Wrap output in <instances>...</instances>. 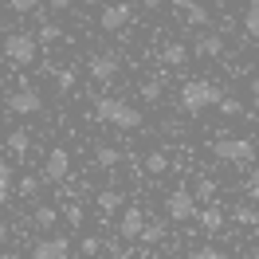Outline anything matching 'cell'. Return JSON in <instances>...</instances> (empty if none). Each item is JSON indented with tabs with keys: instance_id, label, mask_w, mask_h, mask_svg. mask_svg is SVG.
<instances>
[{
	"instance_id": "12",
	"label": "cell",
	"mask_w": 259,
	"mask_h": 259,
	"mask_svg": "<svg viewBox=\"0 0 259 259\" xmlns=\"http://www.w3.org/2000/svg\"><path fill=\"white\" fill-rule=\"evenodd\" d=\"M173 8L185 16V24H189V28H208V24H212L208 8H204L200 0H173Z\"/></svg>"
},
{
	"instance_id": "33",
	"label": "cell",
	"mask_w": 259,
	"mask_h": 259,
	"mask_svg": "<svg viewBox=\"0 0 259 259\" xmlns=\"http://www.w3.org/2000/svg\"><path fill=\"white\" fill-rule=\"evenodd\" d=\"M0 189H12V165L0 157Z\"/></svg>"
},
{
	"instance_id": "31",
	"label": "cell",
	"mask_w": 259,
	"mask_h": 259,
	"mask_svg": "<svg viewBox=\"0 0 259 259\" xmlns=\"http://www.w3.org/2000/svg\"><path fill=\"white\" fill-rule=\"evenodd\" d=\"M161 232H165V224H146V232H142V243H157V240H161Z\"/></svg>"
},
{
	"instance_id": "3",
	"label": "cell",
	"mask_w": 259,
	"mask_h": 259,
	"mask_svg": "<svg viewBox=\"0 0 259 259\" xmlns=\"http://www.w3.org/2000/svg\"><path fill=\"white\" fill-rule=\"evenodd\" d=\"M212 157L220 165H236V169H247V165L255 161V146L247 142V138H220L216 146H212Z\"/></svg>"
},
{
	"instance_id": "6",
	"label": "cell",
	"mask_w": 259,
	"mask_h": 259,
	"mask_svg": "<svg viewBox=\"0 0 259 259\" xmlns=\"http://www.w3.org/2000/svg\"><path fill=\"white\" fill-rule=\"evenodd\" d=\"M67 177H71V153H67L63 146L48 149V157H44V177H39V181H48V185H63Z\"/></svg>"
},
{
	"instance_id": "38",
	"label": "cell",
	"mask_w": 259,
	"mask_h": 259,
	"mask_svg": "<svg viewBox=\"0 0 259 259\" xmlns=\"http://www.w3.org/2000/svg\"><path fill=\"white\" fill-rule=\"evenodd\" d=\"M251 98H255V102H259V75H255V79H251Z\"/></svg>"
},
{
	"instance_id": "22",
	"label": "cell",
	"mask_w": 259,
	"mask_h": 259,
	"mask_svg": "<svg viewBox=\"0 0 259 259\" xmlns=\"http://www.w3.org/2000/svg\"><path fill=\"white\" fill-rule=\"evenodd\" d=\"M185 259H232V255H228L224 247H212V243H204V247H193Z\"/></svg>"
},
{
	"instance_id": "16",
	"label": "cell",
	"mask_w": 259,
	"mask_h": 259,
	"mask_svg": "<svg viewBox=\"0 0 259 259\" xmlns=\"http://www.w3.org/2000/svg\"><path fill=\"white\" fill-rule=\"evenodd\" d=\"M169 165H173V157H169L165 149H153V153H146V173H169Z\"/></svg>"
},
{
	"instance_id": "4",
	"label": "cell",
	"mask_w": 259,
	"mask_h": 259,
	"mask_svg": "<svg viewBox=\"0 0 259 259\" xmlns=\"http://www.w3.org/2000/svg\"><path fill=\"white\" fill-rule=\"evenodd\" d=\"M35 35L32 32H12L8 39H4V59L12 67H32L35 63Z\"/></svg>"
},
{
	"instance_id": "34",
	"label": "cell",
	"mask_w": 259,
	"mask_h": 259,
	"mask_svg": "<svg viewBox=\"0 0 259 259\" xmlns=\"http://www.w3.org/2000/svg\"><path fill=\"white\" fill-rule=\"evenodd\" d=\"M98 247H102V240H98V236H87V240H82V255H95Z\"/></svg>"
},
{
	"instance_id": "17",
	"label": "cell",
	"mask_w": 259,
	"mask_h": 259,
	"mask_svg": "<svg viewBox=\"0 0 259 259\" xmlns=\"http://www.w3.org/2000/svg\"><path fill=\"white\" fill-rule=\"evenodd\" d=\"M243 32H247V39L259 44V0H251L247 12H243Z\"/></svg>"
},
{
	"instance_id": "9",
	"label": "cell",
	"mask_w": 259,
	"mask_h": 259,
	"mask_svg": "<svg viewBox=\"0 0 259 259\" xmlns=\"http://www.w3.org/2000/svg\"><path fill=\"white\" fill-rule=\"evenodd\" d=\"M130 20H134V4H130V0H118V4H106V8H102L98 24H102L106 32H118V28H126Z\"/></svg>"
},
{
	"instance_id": "30",
	"label": "cell",
	"mask_w": 259,
	"mask_h": 259,
	"mask_svg": "<svg viewBox=\"0 0 259 259\" xmlns=\"http://www.w3.org/2000/svg\"><path fill=\"white\" fill-rule=\"evenodd\" d=\"M8 8L24 16V12H35V8H39V0H8Z\"/></svg>"
},
{
	"instance_id": "25",
	"label": "cell",
	"mask_w": 259,
	"mask_h": 259,
	"mask_svg": "<svg viewBox=\"0 0 259 259\" xmlns=\"http://www.w3.org/2000/svg\"><path fill=\"white\" fill-rule=\"evenodd\" d=\"M216 106H220V114H224V118H236V114H243V102H240V98H232V95H224Z\"/></svg>"
},
{
	"instance_id": "36",
	"label": "cell",
	"mask_w": 259,
	"mask_h": 259,
	"mask_svg": "<svg viewBox=\"0 0 259 259\" xmlns=\"http://www.w3.org/2000/svg\"><path fill=\"white\" fill-rule=\"evenodd\" d=\"M71 4H75V0H48V8H51V12H67Z\"/></svg>"
},
{
	"instance_id": "15",
	"label": "cell",
	"mask_w": 259,
	"mask_h": 259,
	"mask_svg": "<svg viewBox=\"0 0 259 259\" xmlns=\"http://www.w3.org/2000/svg\"><path fill=\"white\" fill-rule=\"evenodd\" d=\"M185 59H189V48H185V44H165V51H161L165 67H185Z\"/></svg>"
},
{
	"instance_id": "1",
	"label": "cell",
	"mask_w": 259,
	"mask_h": 259,
	"mask_svg": "<svg viewBox=\"0 0 259 259\" xmlns=\"http://www.w3.org/2000/svg\"><path fill=\"white\" fill-rule=\"evenodd\" d=\"M220 98H224V91H220L212 79H189L181 87V110L196 118V114H204L208 106H216Z\"/></svg>"
},
{
	"instance_id": "35",
	"label": "cell",
	"mask_w": 259,
	"mask_h": 259,
	"mask_svg": "<svg viewBox=\"0 0 259 259\" xmlns=\"http://www.w3.org/2000/svg\"><path fill=\"white\" fill-rule=\"evenodd\" d=\"M75 87V71H59V91H71Z\"/></svg>"
},
{
	"instance_id": "40",
	"label": "cell",
	"mask_w": 259,
	"mask_h": 259,
	"mask_svg": "<svg viewBox=\"0 0 259 259\" xmlns=\"http://www.w3.org/2000/svg\"><path fill=\"white\" fill-rule=\"evenodd\" d=\"M4 236H8V228H4V224H0V240H4Z\"/></svg>"
},
{
	"instance_id": "27",
	"label": "cell",
	"mask_w": 259,
	"mask_h": 259,
	"mask_svg": "<svg viewBox=\"0 0 259 259\" xmlns=\"http://www.w3.org/2000/svg\"><path fill=\"white\" fill-rule=\"evenodd\" d=\"M243 193L259 204V165H251V173H247V181H243Z\"/></svg>"
},
{
	"instance_id": "39",
	"label": "cell",
	"mask_w": 259,
	"mask_h": 259,
	"mask_svg": "<svg viewBox=\"0 0 259 259\" xmlns=\"http://www.w3.org/2000/svg\"><path fill=\"white\" fill-rule=\"evenodd\" d=\"M8 196H12V189H0V204H8Z\"/></svg>"
},
{
	"instance_id": "19",
	"label": "cell",
	"mask_w": 259,
	"mask_h": 259,
	"mask_svg": "<svg viewBox=\"0 0 259 259\" xmlns=\"http://www.w3.org/2000/svg\"><path fill=\"white\" fill-rule=\"evenodd\" d=\"M8 149H12L16 157H24V153L32 149V134H28V130H12V134H8Z\"/></svg>"
},
{
	"instance_id": "7",
	"label": "cell",
	"mask_w": 259,
	"mask_h": 259,
	"mask_svg": "<svg viewBox=\"0 0 259 259\" xmlns=\"http://www.w3.org/2000/svg\"><path fill=\"white\" fill-rule=\"evenodd\" d=\"M118 71H122V63H118L114 51H95V55L87 59V75H91L95 82H114Z\"/></svg>"
},
{
	"instance_id": "11",
	"label": "cell",
	"mask_w": 259,
	"mask_h": 259,
	"mask_svg": "<svg viewBox=\"0 0 259 259\" xmlns=\"http://www.w3.org/2000/svg\"><path fill=\"white\" fill-rule=\"evenodd\" d=\"M71 255V240L67 236H48L32 247V259H67Z\"/></svg>"
},
{
	"instance_id": "10",
	"label": "cell",
	"mask_w": 259,
	"mask_h": 259,
	"mask_svg": "<svg viewBox=\"0 0 259 259\" xmlns=\"http://www.w3.org/2000/svg\"><path fill=\"white\" fill-rule=\"evenodd\" d=\"M142 232H146V212L142 208H122V216H118V236H122V240H142Z\"/></svg>"
},
{
	"instance_id": "23",
	"label": "cell",
	"mask_w": 259,
	"mask_h": 259,
	"mask_svg": "<svg viewBox=\"0 0 259 259\" xmlns=\"http://www.w3.org/2000/svg\"><path fill=\"white\" fill-rule=\"evenodd\" d=\"M138 95H142V102H149V106H153V102H161V82H157V79L142 82V87H138Z\"/></svg>"
},
{
	"instance_id": "18",
	"label": "cell",
	"mask_w": 259,
	"mask_h": 259,
	"mask_svg": "<svg viewBox=\"0 0 259 259\" xmlns=\"http://www.w3.org/2000/svg\"><path fill=\"white\" fill-rule=\"evenodd\" d=\"M55 220H59V208H55V204H39V208L32 212L35 228H55Z\"/></svg>"
},
{
	"instance_id": "14",
	"label": "cell",
	"mask_w": 259,
	"mask_h": 259,
	"mask_svg": "<svg viewBox=\"0 0 259 259\" xmlns=\"http://www.w3.org/2000/svg\"><path fill=\"white\" fill-rule=\"evenodd\" d=\"M98 208L102 212H122L126 208V196L118 193V189H102V193H98Z\"/></svg>"
},
{
	"instance_id": "20",
	"label": "cell",
	"mask_w": 259,
	"mask_h": 259,
	"mask_svg": "<svg viewBox=\"0 0 259 259\" xmlns=\"http://www.w3.org/2000/svg\"><path fill=\"white\" fill-rule=\"evenodd\" d=\"M196 220H200L204 232H220V228H224V212L220 208H204V212H196Z\"/></svg>"
},
{
	"instance_id": "5",
	"label": "cell",
	"mask_w": 259,
	"mask_h": 259,
	"mask_svg": "<svg viewBox=\"0 0 259 259\" xmlns=\"http://www.w3.org/2000/svg\"><path fill=\"white\" fill-rule=\"evenodd\" d=\"M196 212L200 208H196V196L189 193V189H173V193L165 196V216H169L173 224H189Z\"/></svg>"
},
{
	"instance_id": "13",
	"label": "cell",
	"mask_w": 259,
	"mask_h": 259,
	"mask_svg": "<svg viewBox=\"0 0 259 259\" xmlns=\"http://www.w3.org/2000/svg\"><path fill=\"white\" fill-rule=\"evenodd\" d=\"M193 55H200V59H220L224 55V35H216V32H200L193 39Z\"/></svg>"
},
{
	"instance_id": "24",
	"label": "cell",
	"mask_w": 259,
	"mask_h": 259,
	"mask_svg": "<svg viewBox=\"0 0 259 259\" xmlns=\"http://www.w3.org/2000/svg\"><path fill=\"white\" fill-rule=\"evenodd\" d=\"M39 185H44L39 177H20V185H16V196H24V200H32V196L39 193Z\"/></svg>"
},
{
	"instance_id": "29",
	"label": "cell",
	"mask_w": 259,
	"mask_h": 259,
	"mask_svg": "<svg viewBox=\"0 0 259 259\" xmlns=\"http://www.w3.org/2000/svg\"><path fill=\"white\" fill-rule=\"evenodd\" d=\"M236 220H240V224H259V212L247 208V204H240V208H236Z\"/></svg>"
},
{
	"instance_id": "2",
	"label": "cell",
	"mask_w": 259,
	"mask_h": 259,
	"mask_svg": "<svg viewBox=\"0 0 259 259\" xmlns=\"http://www.w3.org/2000/svg\"><path fill=\"white\" fill-rule=\"evenodd\" d=\"M95 118L106 122V126H114V130H138L142 126V110L122 102V98H110V95L95 102Z\"/></svg>"
},
{
	"instance_id": "21",
	"label": "cell",
	"mask_w": 259,
	"mask_h": 259,
	"mask_svg": "<svg viewBox=\"0 0 259 259\" xmlns=\"http://www.w3.org/2000/svg\"><path fill=\"white\" fill-rule=\"evenodd\" d=\"M118 161H122V153H118V149H110V146H98V153H95V165H98V169H114Z\"/></svg>"
},
{
	"instance_id": "41",
	"label": "cell",
	"mask_w": 259,
	"mask_h": 259,
	"mask_svg": "<svg viewBox=\"0 0 259 259\" xmlns=\"http://www.w3.org/2000/svg\"><path fill=\"white\" fill-rule=\"evenodd\" d=\"M251 259H259V247H255V251H251Z\"/></svg>"
},
{
	"instance_id": "28",
	"label": "cell",
	"mask_w": 259,
	"mask_h": 259,
	"mask_svg": "<svg viewBox=\"0 0 259 259\" xmlns=\"http://www.w3.org/2000/svg\"><path fill=\"white\" fill-rule=\"evenodd\" d=\"M212 193H216V185H212V181H208V177H200V181H196V193H193V196H196V200H208V196H212Z\"/></svg>"
},
{
	"instance_id": "37",
	"label": "cell",
	"mask_w": 259,
	"mask_h": 259,
	"mask_svg": "<svg viewBox=\"0 0 259 259\" xmlns=\"http://www.w3.org/2000/svg\"><path fill=\"white\" fill-rule=\"evenodd\" d=\"M161 4H165V0H142V8H146V12H157Z\"/></svg>"
},
{
	"instance_id": "32",
	"label": "cell",
	"mask_w": 259,
	"mask_h": 259,
	"mask_svg": "<svg viewBox=\"0 0 259 259\" xmlns=\"http://www.w3.org/2000/svg\"><path fill=\"white\" fill-rule=\"evenodd\" d=\"M82 220H87L82 208H79V204H71V208H67V224H71V228H82Z\"/></svg>"
},
{
	"instance_id": "8",
	"label": "cell",
	"mask_w": 259,
	"mask_h": 259,
	"mask_svg": "<svg viewBox=\"0 0 259 259\" xmlns=\"http://www.w3.org/2000/svg\"><path fill=\"white\" fill-rule=\"evenodd\" d=\"M8 110L16 114V118L39 114V110H44V95H39L35 87H16V91H12V98H8Z\"/></svg>"
},
{
	"instance_id": "26",
	"label": "cell",
	"mask_w": 259,
	"mask_h": 259,
	"mask_svg": "<svg viewBox=\"0 0 259 259\" xmlns=\"http://www.w3.org/2000/svg\"><path fill=\"white\" fill-rule=\"evenodd\" d=\"M59 24H39V32H35V44H55L59 39Z\"/></svg>"
}]
</instances>
